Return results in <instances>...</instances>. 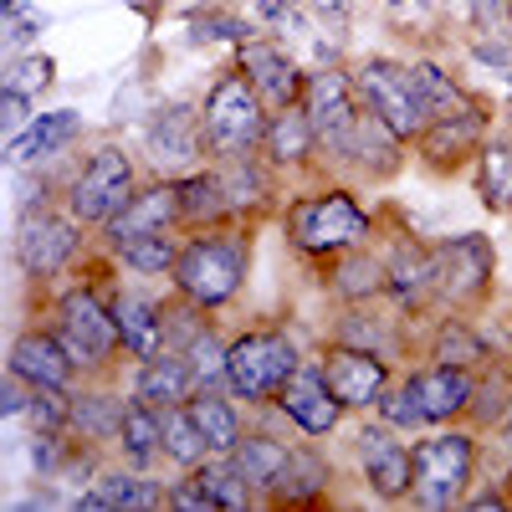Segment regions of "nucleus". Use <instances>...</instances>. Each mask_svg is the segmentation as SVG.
<instances>
[{"instance_id":"2eb2a0df","label":"nucleus","mask_w":512,"mask_h":512,"mask_svg":"<svg viewBox=\"0 0 512 512\" xmlns=\"http://www.w3.org/2000/svg\"><path fill=\"white\" fill-rule=\"evenodd\" d=\"M236 67L246 72L256 98L267 103V113H282L292 103H303L308 72H297V62H292V52L282 47V41H262V36L241 41V47H236Z\"/></svg>"},{"instance_id":"c9c22d12","label":"nucleus","mask_w":512,"mask_h":512,"mask_svg":"<svg viewBox=\"0 0 512 512\" xmlns=\"http://www.w3.org/2000/svg\"><path fill=\"white\" fill-rule=\"evenodd\" d=\"M180 236L175 231H154V236H134V241H123L113 246V262L128 267V272H139V277H169L180 262Z\"/></svg>"},{"instance_id":"4468645a","label":"nucleus","mask_w":512,"mask_h":512,"mask_svg":"<svg viewBox=\"0 0 512 512\" xmlns=\"http://www.w3.org/2000/svg\"><path fill=\"white\" fill-rule=\"evenodd\" d=\"M144 144H149L154 169H159V175H169V180H180V175H190V169H200V159L210 154L205 149V128H200V108H190V103L154 108Z\"/></svg>"},{"instance_id":"052dcab7","label":"nucleus","mask_w":512,"mask_h":512,"mask_svg":"<svg viewBox=\"0 0 512 512\" xmlns=\"http://www.w3.org/2000/svg\"><path fill=\"white\" fill-rule=\"evenodd\" d=\"M507 354H512V328H507Z\"/></svg>"},{"instance_id":"a211bd4d","label":"nucleus","mask_w":512,"mask_h":512,"mask_svg":"<svg viewBox=\"0 0 512 512\" xmlns=\"http://www.w3.org/2000/svg\"><path fill=\"white\" fill-rule=\"evenodd\" d=\"M384 277H390V303L400 313H420L436 297V246L395 236L390 251H384Z\"/></svg>"},{"instance_id":"39448f33","label":"nucleus","mask_w":512,"mask_h":512,"mask_svg":"<svg viewBox=\"0 0 512 512\" xmlns=\"http://www.w3.org/2000/svg\"><path fill=\"white\" fill-rule=\"evenodd\" d=\"M303 354L282 328H251L241 338H231L226 354V390L246 405H277L282 384L297 374Z\"/></svg>"},{"instance_id":"9b49d317","label":"nucleus","mask_w":512,"mask_h":512,"mask_svg":"<svg viewBox=\"0 0 512 512\" xmlns=\"http://www.w3.org/2000/svg\"><path fill=\"white\" fill-rule=\"evenodd\" d=\"M303 113H308L313 128H318V149H323L333 164H354V134H359V93H354V77L338 72V67L308 72Z\"/></svg>"},{"instance_id":"58836bf2","label":"nucleus","mask_w":512,"mask_h":512,"mask_svg":"<svg viewBox=\"0 0 512 512\" xmlns=\"http://www.w3.org/2000/svg\"><path fill=\"white\" fill-rule=\"evenodd\" d=\"M205 456H216L205 441V431L195 425L190 405H175V410H164V461H175L180 472H195V466Z\"/></svg>"},{"instance_id":"c03bdc74","label":"nucleus","mask_w":512,"mask_h":512,"mask_svg":"<svg viewBox=\"0 0 512 512\" xmlns=\"http://www.w3.org/2000/svg\"><path fill=\"white\" fill-rule=\"evenodd\" d=\"M31 431H67L72 425V390H57V384H36L31 405H26Z\"/></svg>"},{"instance_id":"a19ab883","label":"nucleus","mask_w":512,"mask_h":512,"mask_svg":"<svg viewBox=\"0 0 512 512\" xmlns=\"http://www.w3.org/2000/svg\"><path fill=\"white\" fill-rule=\"evenodd\" d=\"M374 415H379L384 425H395L400 436H415L420 425H431V420H425V410H420V395H415V384H410V374H405V379H395L390 390L379 395Z\"/></svg>"},{"instance_id":"a18cd8bd","label":"nucleus","mask_w":512,"mask_h":512,"mask_svg":"<svg viewBox=\"0 0 512 512\" xmlns=\"http://www.w3.org/2000/svg\"><path fill=\"white\" fill-rule=\"evenodd\" d=\"M52 72H57V62L47 57V52H26V57H11V67H6V77H0V88H16V93H47L52 88Z\"/></svg>"},{"instance_id":"ddd939ff","label":"nucleus","mask_w":512,"mask_h":512,"mask_svg":"<svg viewBox=\"0 0 512 512\" xmlns=\"http://www.w3.org/2000/svg\"><path fill=\"white\" fill-rule=\"evenodd\" d=\"M318 364H323L328 390L338 395V405H344V410H374V405H379V395L395 384L390 354H374V349L328 344Z\"/></svg>"},{"instance_id":"2f4dec72","label":"nucleus","mask_w":512,"mask_h":512,"mask_svg":"<svg viewBox=\"0 0 512 512\" xmlns=\"http://www.w3.org/2000/svg\"><path fill=\"white\" fill-rule=\"evenodd\" d=\"M118 451H123L128 466L149 472V466L164 456V410L144 405L139 395H128V415H123V431H118Z\"/></svg>"},{"instance_id":"bb28decb","label":"nucleus","mask_w":512,"mask_h":512,"mask_svg":"<svg viewBox=\"0 0 512 512\" xmlns=\"http://www.w3.org/2000/svg\"><path fill=\"white\" fill-rule=\"evenodd\" d=\"M313 154H323V149H318V128H313V118L303 113V103L272 113L267 139H262V159H267L272 169H303Z\"/></svg>"},{"instance_id":"aec40b11","label":"nucleus","mask_w":512,"mask_h":512,"mask_svg":"<svg viewBox=\"0 0 512 512\" xmlns=\"http://www.w3.org/2000/svg\"><path fill=\"white\" fill-rule=\"evenodd\" d=\"M415 395H420V410L431 425H451V420H466L472 415V400H477V374L472 369H456V364H425L410 374Z\"/></svg>"},{"instance_id":"f03ea898","label":"nucleus","mask_w":512,"mask_h":512,"mask_svg":"<svg viewBox=\"0 0 512 512\" xmlns=\"http://www.w3.org/2000/svg\"><path fill=\"white\" fill-rule=\"evenodd\" d=\"M369 236H374L369 210L344 185H328L318 195H297L287 205V241L303 256H318V262H333L338 251L364 246Z\"/></svg>"},{"instance_id":"a878e982","label":"nucleus","mask_w":512,"mask_h":512,"mask_svg":"<svg viewBox=\"0 0 512 512\" xmlns=\"http://www.w3.org/2000/svg\"><path fill=\"white\" fill-rule=\"evenodd\" d=\"M328 487H333L328 456L313 451V446H292V456H287V466H282V477L272 482L267 502H272V507H313Z\"/></svg>"},{"instance_id":"b1692460","label":"nucleus","mask_w":512,"mask_h":512,"mask_svg":"<svg viewBox=\"0 0 512 512\" xmlns=\"http://www.w3.org/2000/svg\"><path fill=\"white\" fill-rule=\"evenodd\" d=\"M113 318H118V333H123V354L128 359H154L169 349L164 338V303L159 297H144V292H113Z\"/></svg>"},{"instance_id":"5701e85b","label":"nucleus","mask_w":512,"mask_h":512,"mask_svg":"<svg viewBox=\"0 0 512 512\" xmlns=\"http://www.w3.org/2000/svg\"><path fill=\"white\" fill-rule=\"evenodd\" d=\"M415 144H420V154L431 159L436 169H456L466 154H477L487 144V113H482V103H472L466 113H451V118H431Z\"/></svg>"},{"instance_id":"dca6fc26","label":"nucleus","mask_w":512,"mask_h":512,"mask_svg":"<svg viewBox=\"0 0 512 512\" xmlns=\"http://www.w3.org/2000/svg\"><path fill=\"white\" fill-rule=\"evenodd\" d=\"M277 410H282L303 436H313V441L333 436V431H338V420L349 415L344 405H338V395L328 390L323 364H297V374L282 384V395H277Z\"/></svg>"},{"instance_id":"603ef678","label":"nucleus","mask_w":512,"mask_h":512,"mask_svg":"<svg viewBox=\"0 0 512 512\" xmlns=\"http://www.w3.org/2000/svg\"><path fill=\"white\" fill-rule=\"evenodd\" d=\"M31 390H36V384H26L21 374H11V369H6V379H0V415H6V420L26 415V405H31Z\"/></svg>"},{"instance_id":"de8ad7c7","label":"nucleus","mask_w":512,"mask_h":512,"mask_svg":"<svg viewBox=\"0 0 512 512\" xmlns=\"http://www.w3.org/2000/svg\"><path fill=\"white\" fill-rule=\"evenodd\" d=\"M466 16H472V31H477V36L512 41V0H472V6H466Z\"/></svg>"},{"instance_id":"9d476101","label":"nucleus","mask_w":512,"mask_h":512,"mask_svg":"<svg viewBox=\"0 0 512 512\" xmlns=\"http://www.w3.org/2000/svg\"><path fill=\"white\" fill-rule=\"evenodd\" d=\"M77 231H82V221L72 216L67 205H62V210H52L47 200L26 205L21 221H16V241H11L16 267H21L26 277H36V282L62 277V272L77 262V246H82Z\"/></svg>"},{"instance_id":"6ab92c4d","label":"nucleus","mask_w":512,"mask_h":512,"mask_svg":"<svg viewBox=\"0 0 512 512\" xmlns=\"http://www.w3.org/2000/svg\"><path fill=\"white\" fill-rule=\"evenodd\" d=\"M6 369L21 374L26 384H57V390H72V379L82 374V369L72 364V354L62 349V338L52 333V323H47V328H41V323L21 328V333L11 338Z\"/></svg>"},{"instance_id":"ea45409f","label":"nucleus","mask_w":512,"mask_h":512,"mask_svg":"<svg viewBox=\"0 0 512 512\" xmlns=\"http://www.w3.org/2000/svg\"><path fill=\"white\" fill-rule=\"evenodd\" d=\"M195 477H200V487H205L210 497H216V507H226V512L256 507V487L236 472L231 456H205V461L195 466Z\"/></svg>"},{"instance_id":"6e6d98bb","label":"nucleus","mask_w":512,"mask_h":512,"mask_svg":"<svg viewBox=\"0 0 512 512\" xmlns=\"http://www.w3.org/2000/svg\"><path fill=\"white\" fill-rule=\"evenodd\" d=\"M297 6H303V0H256V16L272 21V26H287L297 16Z\"/></svg>"},{"instance_id":"8fccbe9b","label":"nucleus","mask_w":512,"mask_h":512,"mask_svg":"<svg viewBox=\"0 0 512 512\" xmlns=\"http://www.w3.org/2000/svg\"><path fill=\"white\" fill-rule=\"evenodd\" d=\"M31 93H16V88H0V128H6V139H16L21 128H31Z\"/></svg>"},{"instance_id":"c756f323","label":"nucleus","mask_w":512,"mask_h":512,"mask_svg":"<svg viewBox=\"0 0 512 512\" xmlns=\"http://www.w3.org/2000/svg\"><path fill=\"white\" fill-rule=\"evenodd\" d=\"M123 415H128V400L113 395V390H72V425L67 431L88 446H118Z\"/></svg>"},{"instance_id":"0eeeda50","label":"nucleus","mask_w":512,"mask_h":512,"mask_svg":"<svg viewBox=\"0 0 512 512\" xmlns=\"http://www.w3.org/2000/svg\"><path fill=\"white\" fill-rule=\"evenodd\" d=\"M134 190H139V169H134V154L128 149H118V144H103V149H93L88 154V164L77 169V175L67 180V195H62V205L72 210V216L82 221V226H108L118 210L134 200Z\"/></svg>"},{"instance_id":"6e6552de","label":"nucleus","mask_w":512,"mask_h":512,"mask_svg":"<svg viewBox=\"0 0 512 512\" xmlns=\"http://www.w3.org/2000/svg\"><path fill=\"white\" fill-rule=\"evenodd\" d=\"M349 77H354L359 108H369L374 118H384L405 144H415V139L425 134L431 113H425V103H420V93H415V72H410V62H395V57H364Z\"/></svg>"},{"instance_id":"c85d7f7f","label":"nucleus","mask_w":512,"mask_h":512,"mask_svg":"<svg viewBox=\"0 0 512 512\" xmlns=\"http://www.w3.org/2000/svg\"><path fill=\"white\" fill-rule=\"evenodd\" d=\"M175 195H180V231H205V226L236 221V216H231V200H226V190H221L216 164L180 175V180H175Z\"/></svg>"},{"instance_id":"09e8293b","label":"nucleus","mask_w":512,"mask_h":512,"mask_svg":"<svg viewBox=\"0 0 512 512\" xmlns=\"http://www.w3.org/2000/svg\"><path fill=\"white\" fill-rule=\"evenodd\" d=\"M190 41H251V26L241 16H221V11H210V16H195L190 21Z\"/></svg>"},{"instance_id":"5fc2aeb1","label":"nucleus","mask_w":512,"mask_h":512,"mask_svg":"<svg viewBox=\"0 0 512 512\" xmlns=\"http://www.w3.org/2000/svg\"><path fill=\"white\" fill-rule=\"evenodd\" d=\"M472 57L487 62V67H497V72H507L512 67V41H492V36H477L472 31Z\"/></svg>"},{"instance_id":"3c124183","label":"nucleus","mask_w":512,"mask_h":512,"mask_svg":"<svg viewBox=\"0 0 512 512\" xmlns=\"http://www.w3.org/2000/svg\"><path fill=\"white\" fill-rule=\"evenodd\" d=\"M169 507H185V512H210V507H216V497H210V492L200 487V477H195V472H185L180 482H169Z\"/></svg>"},{"instance_id":"f8f14e48","label":"nucleus","mask_w":512,"mask_h":512,"mask_svg":"<svg viewBox=\"0 0 512 512\" xmlns=\"http://www.w3.org/2000/svg\"><path fill=\"white\" fill-rule=\"evenodd\" d=\"M354 451H359V466H364V482H369V492L379 502H405L410 497V487H415V456L400 441L395 425H384L374 415L369 425H359Z\"/></svg>"},{"instance_id":"e433bc0d","label":"nucleus","mask_w":512,"mask_h":512,"mask_svg":"<svg viewBox=\"0 0 512 512\" xmlns=\"http://www.w3.org/2000/svg\"><path fill=\"white\" fill-rule=\"evenodd\" d=\"M477 195L487 210H512V134H497L477 149Z\"/></svg>"},{"instance_id":"72a5a7b5","label":"nucleus","mask_w":512,"mask_h":512,"mask_svg":"<svg viewBox=\"0 0 512 512\" xmlns=\"http://www.w3.org/2000/svg\"><path fill=\"white\" fill-rule=\"evenodd\" d=\"M405 149V139L395 134L384 118H374L369 108H359V134H354V164L364 169L369 180H384V175H395L400 169V154Z\"/></svg>"},{"instance_id":"864d4df0","label":"nucleus","mask_w":512,"mask_h":512,"mask_svg":"<svg viewBox=\"0 0 512 512\" xmlns=\"http://www.w3.org/2000/svg\"><path fill=\"white\" fill-rule=\"evenodd\" d=\"M36 31H41V16H31V11H21V6L6 11V47H11V52H21Z\"/></svg>"},{"instance_id":"20e7f679","label":"nucleus","mask_w":512,"mask_h":512,"mask_svg":"<svg viewBox=\"0 0 512 512\" xmlns=\"http://www.w3.org/2000/svg\"><path fill=\"white\" fill-rule=\"evenodd\" d=\"M52 333L62 338V349L72 354V364H77L82 374H108L113 354L123 349L113 303H108L93 282L67 287L57 303H52Z\"/></svg>"},{"instance_id":"4c0bfd02","label":"nucleus","mask_w":512,"mask_h":512,"mask_svg":"<svg viewBox=\"0 0 512 512\" xmlns=\"http://www.w3.org/2000/svg\"><path fill=\"white\" fill-rule=\"evenodd\" d=\"M410 72H415V93H420V103H425L431 118H451V113H466L477 103L441 62H410Z\"/></svg>"},{"instance_id":"4d7b16f0","label":"nucleus","mask_w":512,"mask_h":512,"mask_svg":"<svg viewBox=\"0 0 512 512\" xmlns=\"http://www.w3.org/2000/svg\"><path fill=\"white\" fill-rule=\"evenodd\" d=\"M497 441H502V451H512V395H507V410L497 420Z\"/></svg>"},{"instance_id":"79ce46f5","label":"nucleus","mask_w":512,"mask_h":512,"mask_svg":"<svg viewBox=\"0 0 512 512\" xmlns=\"http://www.w3.org/2000/svg\"><path fill=\"white\" fill-rule=\"evenodd\" d=\"M226 354H231V344H221V333H216V328H205L195 344L185 349V359L195 364L200 390H226Z\"/></svg>"},{"instance_id":"7c9ffc66","label":"nucleus","mask_w":512,"mask_h":512,"mask_svg":"<svg viewBox=\"0 0 512 512\" xmlns=\"http://www.w3.org/2000/svg\"><path fill=\"white\" fill-rule=\"evenodd\" d=\"M425 359H436V364H456V369H472L482 374L492 364V344L466 323V318H441L431 328V344H425Z\"/></svg>"},{"instance_id":"13d9d810","label":"nucleus","mask_w":512,"mask_h":512,"mask_svg":"<svg viewBox=\"0 0 512 512\" xmlns=\"http://www.w3.org/2000/svg\"><path fill=\"white\" fill-rule=\"evenodd\" d=\"M466 507H507L502 492H477V497H466Z\"/></svg>"},{"instance_id":"49530a36","label":"nucleus","mask_w":512,"mask_h":512,"mask_svg":"<svg viewBox=\"0 0 512 512\" xmlns=\"http://www.w3.org/2000/svg\"><path fill=\"white\" fill-rule=\"evenodd\" d=\"M384 323H390V318H369V313H349L344 323H338L333 328V344H354V349H374V354H390V338H384V333H390V328H384Z\"/></svg>"},{"instance_id":"412c9836","label":"nucleus","mask_w":512,"mask_h":512,"mask_svg":"<svg viewBox=\"0 0 512 512\" xmlns=\"http://www.w3.org/2000/svg\"><path fill=\"white\" fill-rule=\"evenodd\" d=\"M328 292L344 308H369L379 297H390V277H384V256L364 246H349L328 262Z\"/></svg>"},{"instance_id":"f704fd0d","label":"nucleus","mask_w":512,"mask_h":512,"mask_svg":"<svg viewBox=\"0 0 512 512\" xmlns=\"http://www.w3.org/2000/svg\"><path fill=\"white\" fill-rule=\"evenodd\" d=\"M287 456H292V446L287 441H277V436H267V431H246L241 441H236V451H231V461H236V472L256 487V492H272V482L282 477V466H287Z\"/></svg>"},{"instance_id":"473e14b6","label":"nucleus","mask_w":512,"mask_h":512,"mask_svg":"<svg viewBox=\"0 0 512 512\" xmlns=\"http://www.w3.org/2000/svg\"><path fill=\"white\" fill-rule=\"evenodd\" d=\"M190 415H195V425L205 431V441H210V451H216V456H231L236 441L246 436L231 390H195L190 395Z\"/></svg>"},{"instance_id":"1a4fd4ad","label":"nucleus","mask_w":512,"mask_h":512,"mask_svg":"<svg viewBox=\"0 0 512 512\" xmlns=\"http://www.w3.org/2000/svg\"><path fill=\"white\" fill-rule=\"evenodd\" d=\"M497 287V246L482 231H461L436 241V297L456 313L482 308Z\"/></svg>"},{"instance_id":"f3484780","label":"nucleus","mask_w":512,"mask_h":512,"mask_svg":"<svg viewBox=\"0 0 512 512\" xmlns=\"http://www.w3.org/2000/svg\"><path fill=\"white\" fill-rule=\"evenodd\" d=\"M154 231H180V195H175V180H169V175L139 185L134 200H128L118 216L103 226V241H108V251H113V246H123V241L154 236Z\"/></svg>"},{"instance_id":"37998d69","label":"nucleus","mask_w":512,"mask_h":512,"mask_svg":"<svg viewBox=\"0 0 512 512\" xmlns=\"http://www.w3.org/2000/svg\"><path fill=\"white\" fill-rule=\"evenodd\" d=\"M507 395H512V379L487 364L477 374V400H472V415H466V420H472L477 431H492V425L502 420V410H507Z\"/></svg>"},{"instance_id":"bf43d9fd","label":"nucleus","mask_w":512,"mask_h":512,"mask_svg":"<svg viewBox=\"0 0 512 512\" xmlns=\"http://www.w3.org/2000/svg\"><path fill=\"white\" fill-rule=\"evenodd\" d=\"M379 6H405V0H379Z\"/></svg>"},{"instance_id":"cd10ccee","label":"nucleus","mask_w":512,"mask_h":512,"mask_svg":"<svg viewBox=\"0 0 512 512\" xmlns=\"http://www.w3.org/2000/svg\"><path fill=\"white\" fill-rule=\"evenodd\" d=\"M82 134V118L72 113V108H57V113H41V118H31V128H21V134L6 144V159L16 164V169H26V164H41V159H57L72 139Z\"/></svg>"},{"instance_id":"4be33fe9","label":"nucleus","mask_w":512,"mask_h":512,"mask_svg":"<svg viewBox=\"0 0 512 512\" xmlns=\"http://www.w3.org/2000/svg\"><path fill=\"white\" fill-rule=\"evenodd\" d=\"M195 390H200L195 364H190L180 349H164V354H154V359H139L134 390H128V395H139V400L154 405V410H175V405H190Z\"/></svg>"},{"instance_id":"423d86ee","label":"nucleus","mask_w":512,"mask_h":512,"mask_svg":"<svg viewBox=\"0 0 512 512\" xmlns=\"http://www.w3.org/2000/svg\"><path fill=\"white\" fill-rule=\"evenodd\" d=\"M415 456V487H410V502L415 507H456L466 502V487H472V472H477V436L451 425V431H436V436H420L410 446Z\"/></svg>"},{"instance_id":"7ed1b4c3","label":"nucleus","mask_w":512,"mask_h":512,"mask_svg":"<svg viewBox=\"0 0 512 512\" xmlns=\"http://www.w3.org/2000/svg\"><path fill=\"white\" fill-rule=\"evenodd\" d=\"M267 103L256 98V88L246 82L241 67L221 72L210 82V93L200 103V128H205V149L210 159H241V154H262L267 139Z\"/></svg>"},{"instance_id":"393cba45","label":"nucleus","mask_w":512,"mask_h":512,"mask_svg":"<svg viewBox=\"0 0 512 512\" xmlns=\"http://www.w3.org/2000/svg\"><path fill=\"white\" fill-rule=\"evenodd\" d=\"M216 175H221V190L231 200V216L236 221H251L272 205V164L262 154H241V159H216Z\"/></svg>"},{"instance_id":"f257e3e1","label":"nucleus","mask_w":512,"mask_h":512,"mask_svg":"<svg viewBox=\"0 0 512 512\" xmlns=\"http://www.w3.org/2000/svg\"><path fill=\"white\" fill-rule=\"evenodd\" d=\"M246 277H251V226L221 221V226L185 236L180 262L169 272V287L210 313V308H226L231 297H241Z\"/></svg>"}]
</instances>
